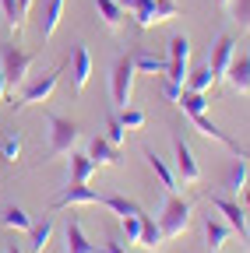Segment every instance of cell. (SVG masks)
Masks as SVG:
<instances>
[{"mask_svg": "<svg viewBox=\"0 0 250 253\" xmlns=\"http://www.w3.org/2000/svg\"><path fill=\"white\" fill-rule=\"evenodd\" d=\"M28 67H32V53H25L18 46H0V74H4V81H7V95H11V99L25 88Z\"/></svg>", "mask_w": 250, "mask_h": 253, "instance_id": "obj_1", "label": "cell"}, {"mask_svg": "<svg viewBox=\"0 0 250 253\" xmlns=\"http://www.w3.org/2000/svg\"><path fill=\"white\" fill-rule=\"evenodd\" d=\"M50 123V155H71L78 148V123L67 120V116H60V113H50L46 116Z\"/></svg>", "mask_w": 250, "mask_h": 253, "instance_id": "obj_2", "label": "cell"}, {"mask_svg": "<svg viewBox=\"0 0 250 253\" xmlns=\"http://www.w3.org/2000/svg\"><path fill=\"white\" fill-rule=\"evenodd\" d=\"M191 201H180V197H169L162 214H159V229H162V239H180L191 225Z\"/></svg>", "mask_w": 250, "mask_h": 253, "instance_id": "obj_3", "label": "cell"}, {"mask_svg": "<svg viewBox=\"0 0 250 253\" xmlns=\"http://www.w3.org/2000/svg\"><path fill=\"white\" fill-rule=\"evenodd\" d=\"M134 60L131 56H120L113 63V74H109V91H113V102L123 109V106H131V91H134Z\"/></svg>", "mask_w": 250, "mask_h": 253, "instance_id": "obj_4", "label": "cell"}, {"mask_svg": "<svg viewBox=\"0 0 250 253\" xmlns=\"http://www.w3.org/2000/svg\"><path fill=\"white\" fill-rule=\"evenodd\" d=\"M56 81H60V71H50V74L36 78L32 84H25L18 91V106H39V102H46L50 95L56 91Z\"/></svg>", "mask_w": 250, "mask_h": 253, "instance_id": "obj_5", "label": "cell"}, {"mask_svg": "<svg viewBox=\"0 0 250 253\" xmlns=\"http://www.w3.org/2000/svg\"><path fill=\"white\" fill-rule=\"evenodd\" d=\"M233 60H236V39H233V36H218L215 46H211V56H208V67H211L215 81L226 78V71H229Z\"/></svg>", "mask_w": 250, "mask_h": 253, "instance_id": "obj_6", "label": "cell"}, {"mask_svg": "<svg viewBox=\"0 0 250 253\" xmlns=\"http://www.w3.org/2000/svg\"><path fill=\"white\" fill-rule=\"evenodd\" d=\"M173 148H176V176H180L183 183H201V166H198L191 144H187L183 137H176Z\"/></svg>", "mask_w": 250, "mask_h": 253, "instance_id": "obj_7", "label": "cell"}, {"mask_svg": "<svg viewBox=\"0 0 250 253\" xmlns=\"http://www.w3.org/2000/svg\"><path fill=\"white\" fill-rule=\"evenodd\" d=\"M78 204H102V197L96 194L92 186H81V183H71L64 194L53 201V211L56 208H78Z\"/></svg>", "mask_w": 250, "mask_h": 253, "instance_id": "obj_8", "label": "cell"}, {"mask_svg": "<svg viewBox=\"0 0 250 253\" xmlns=\"http://www.w3.org/2000/svg\"><path fill=\"white\" fill-rule=\"evenodd\" d=\"M215 208L226 214V221H229V229H233V232H240L243 239L250 236V221H247V211H243L236 201H229V197H215Z\"/></svg>", "mask_w": 250, "mask_h": 253, "instance_id": "obj_9", "label": "cell"}, {"mask_svg": "<svg viewBox=\"0 0 250 253\" xmlns=\"http://www.w3.org/2000/svg\"><path fill=\"white\" fill-rule=\"evenodd\" d=\"M96 162L88 158V151L81 155V151H71V166H67V183H81V186H88V179L96 176Z\"/></svg>", "mask_w": 250, "mask_h": 253, "instance_id": "obj_10", "label": "cell"}, {"mask_svg": "<svg viewBox=\"0 0 250 253\" xmlns=\"http://www.w3.org/2000/svg\"><path fill=\"white\" fill-rule=\"evenodd\" d=\"M71 78H74V91H85V84H88V78H92V53H88L85 46H74Z\"/></svg>", "mask_w": 250, "mask_h": 253, "instance_id": "obj_11", "label": "cell"}, {"mask_svg": "<svg viewBox=\"0 0 250 253\" xmlns=\"http://www.w3.org/2000/svg\"><path fill=\"white\" fill-rule=\"evenodd\" d=\"M145 158H148V166H151L155 179H159V186L166 190V194H176V190H180V176H176V172H173V169H169V166L162 162V158L155 155V151H148Z\"/></svg>", "mask_w": 250, "mask_h": 253, "instance_id": "obj_12", "label": "cell"}, {"mask_svg": "<svg viewBox=\"0 0 250 253\" xmlns=\"http://www.w3.org/2000/svg\"><path fill=\"white\" fill-rule=\"evenodd\" d=\"M226 81H229V84H233V91H240V95H247V91H250V60H247V56H236V60L229 63Z\"/></svg>", "mask_w": 250, "mask_h": 253, "instance_id": "obj_13", "label": "cell"}, {"mask_svg": "<svg viewBox=\"0 0 250 253\" xmlns=\"http://www.w3.org/2000/svg\"><path fill=\"white\" fill-rule=\"evenodd\" d=\"M64 239H67V253H99L96 243H88V236H85V229H81V221H78V218L67 225Z\"/></svg>", "mask_w": 250, "mask_h": 253, "instance_id": "obj_14", "label": "cell"}, {"mask_svg": "<svg viewBox=\"0 0 250 253\" xmlns=\"http://www.w3.org/2000/svg\"><path fill=\"white\" fill-rule=\"evenodd\" d=\"M92 4H96V14L102 18L106 28H120L123 25V14L127 11L120 7V0H92Z\"/></svg>", "mask_w": 250, "mask_h": 253, "instance_id": "obj_15", "label": "cell"}, {"mask_svg": "<svg viewBox=\"0 0 250 253\" xmlns=\"http://www.w3.org/2000/svg\"><path fill=\"white\" fill-rule=\"evenodd\" d=\"M131 60H134V71H141V74H166V67H169L166 56H155V53H145V49H138Z\"/></svg>", "mask_w": 250, "mask_h": 253, "instance_id": "obj_16", "label": "cell"}, {"mask_svg": "<svg viewBox=\"0 0 250 253\" xmlns=\"http://www.w3.org/2000/svg\"><path fill=\"white\" fill-rule=\"evenodd\" d=\"M88 158H92L96 166H116V162H120L116 148H113V144H109L106 137H96V141L88 144Z\"/></svg>", "mask_w": 250, "mask_h": 253, "instance_id": "obj_17", "label": "cell"}, {"mask_svg": "<svg viewBox=\"0 0 250 253\" xmlns=\"http://www.w3.org/2000/svg\"><path fill=\"white\" fill-rule=\"evenodd\" d=\"M229 221H215V218H208L204 221V239H208V246L211 250H222L226 243H229Z\"/></svg>", "mask_w": 250, "mask_h": 253, "instance_id": "obj_18", "label": "cell"}, {"mask_svg": "<svg viewBox=\"0 0 250 253\" xmlns=\"http://www.w3.org/2000/svg\"><path fill=\"white\" fill-rule=\"evenodd\" d=\"M64 7H67V0H50L46 4V11H43V39H53L60 18H64Z\"/></svg>", "mask_w": 250, "mask_h": 253, "instance_id": "obj_19", "label": "cell"}, {"mask_svg": "<svg viewBox=\"0 0 250 253\" xmlns=\"http://www.w3.org/2000/svg\"><path fill=\"white\" fill-rule=\"evenodd\" d=\"M138 246H145V250H151V253L162 246V229L155 225L145 211H141V239H138Z\"/></svg>", "mask_w": 250, "mask_h": 253, "instance_id": "obj_20", "label": "cell"}, {"mask_svg": "<svg viewBox=\"0 0 250 253\" xmlns=\"http://www.w3.org/2000/svg\"><path fill=\"white\" fill-rule=\"evenodd\" d=\"M0 225H4V229H14V232H28L36 221H32V214H25V208H7L4 218H0Z\"/></svg>", "mask_w": 250, "mask_h": 253, "instance_id": "obj_21", "label": "cell"}, {"mask_svg": "<svg viewBox=\"0 0 250 253\" xmlns=\"http://www.w3.org/2000/svg\"><path fill=\"white\" fill-rule=\"evenodd\" d=\"M180 106H183V113H187V116H198V113H204V109H208V91L183 88V95H180Z\"/></svg>", "mask_w": 250, "mask_h": 253, "instance_id": "obj_22", "label": "cell"}, {"mask_svg": "<svg viewBox=\"0 0 250 253\" xmlns=\"http://www.w3.org/2000/svg\"><path fill=\"white\" fill-rule=\"evenodd\" d=\"M191 123L198 126V130H201L204 137H211V141H222V144H229L233 151H240V148H236V144H233V141H229V137H226L222 130H218V126H215V123H211V120H208L204 113H198V116H191ZM240 155H243V151H240Z\"/></svg>", "mask_w": 250, "mask_h": 253, "instance_id": "obj_23", "label": "cell"}, {"mask_svg": "<svg viewBox=\"0 0 250 253\" xmlns=\"http://www.w3.org/2000/svg\"><path fill=\"white\" fill-rule=\"evenodd\" d=\"M28 239H32V253H43L53 239V218H46L43 225H32L28 229Z\"/></svg>", "mask_w": 250, "mask_h": 253, "instance_id": "obj_24", "label": "cell"}, {"mask_svg": "<svg viewBox=\"0 0 250 253\" xmlns=\"http://www.w3.org/2000/svg\"><path fill=\"white\" fill-rule=\"evenodd\" d=\"M215 84V74H211V67L204 63V67H194L191 74H187V88H194V91H208Z\"/></svg>", "mask_w": 250, "mask_h": 253, "instance_id": "obj_25", "label": "cell"}, {"mask_svg": "<svg viewBox=\"0 0 250 253\" xmlns=\"http://www.w3.org/2000/svg\"><path fill=\"white\" fill-rule=\"evenodd\" d=\"M226 190H229V194H243V190H247V166H243V162H233V166H229Z\"/></svg>", "mask_w": 250, "mask_h": 253, "instance_id": "obj_26", "label": "cell"}, {"mask_svg": "<svg viewBox=\"0 0 250 253\" xmlns=\"http://www.w3.org/2000/svg\"><path fill=\"white\" fill-rule=\"evenodd\" d=\"M169 60L173 63H187V60H191V39H187V36H173L169 39Z\"/></svg>", "mask_w": 250, "mask_h": 253, "instance_id": "obj_27", "label": "cell"}, {"mask_svg": "<svg viewBox=\"0 0 250 253\" xmlns=\"http://www.w3.org/2000/svg\"><path fill=\"white\" fill-rule=\"evenodd\" d=\"M102 204L109 208V211H116L120 218H127V214H138L141 208L134 204V201H127V197H120V194H113V197H102Z\"/></svg>", "mask_w": 250, "mask_h": 253, "instance_id": "obj_28", "label": "cell"}, {"mask_svg": "<svg viewBox=\"0 0 250 253\" xmlns=\"http://www.w3.org/2000/svg\"><path fill=\"white\" fill-rule=\"evenodd\" d=\"M120 225H123V236H127V246H138V239H141V211L120 218Z\"/></svg>", "mask_w": 250, "mask_h": 253, "instance_id": "obj_29", "label": "cell"}, {"mask_svg": "<svg viewBox=\"0 0 250 253\" xmlns=\"http://www.w3.org/2000/svg\"><path fill=\"white\" fill-rule=\"evenodd\" d=\"M229 11H233V21L240 25V32L250 28V0H229Z\"/></svg>", "mask_w": 250, "mask_h": 253, "instance_id": "obj_30", "label": "cell"}, {"mask_svg": "<svg viewBox=\"0 0 250 253\" xmlns=\"http://www.w3.org/2000/svg\"><path fill=\"white\" fill-rule=\"evenodd\" d=\"M106 141H109L113 148H120L123 141H127V126H123L116 116H109V120H106Z\"/></svg>", "mask_w": 250, "mask_h": 253, "instance_id": "obj_31", "label": "cell"}, {"mask_svg": "<svg viewBox=\"0 0 250 253\" xmlns=\"http://www.w3.org/2000/svg\"><path fill=\"white\" fill-rule=\"evenodd\" d=\"M116 120L127 126V130H141V126H145V113H141V109H131V106H123V109L116 113Z\"/></svg>", "mask_w": 250, "mask_h": 253, "instance_id": "obj_32", "label": "cell"}, {"mask_svg": "<svg viewBox=\"0 0 250 253\" xmlns=\"http://www.w3.org/2000/svg\"><path fill=\"white\" fill-rule=\"evenodd\" d=\"M0 158H7V162H18L21 158V137L18 134H7L0 141Z\"/></svg>", "mask_w": 250, "mask_h": 253, "instance_id": "obj_33", "label": "cell"}, {"mask_svg": "<svg viewBox=\"0 0 250 253\" xmlns=\"http://www.w3.org/2000/svg\"><path fill=\"white\" fill-rule=\"evenodd\" d=\"M0 11H4L7 25H11L14 32L21 28V21H25V18H21V11H18V0H0Z\"/></svg>", "mask_w": 250, "mask_h": 253, "instance_id": "obj_34", "label": "cell"}, {"mask_svg": "<svg viewBox=\"0 0 250 253\" xmlns=\"http://www.w3.org/2000/svg\"><path fill=\"white\" fill-rule=\"evenodd\" d=\"M183 88H187V84H176V81H169V78L162 81V95H166L169 102H176V106H180V95H183Z\"/></svg>", "mask_w": 250, "mask_h": 253, "instance_id": "obj_35", "label": "cell"}, {"mask_svg": "<svg viewBox=\"0 0 250 253\" xmlns=\"http://www.w3.org/2000/svg\"><path fill=\"white\" fill-rule=\"evenodd\" d=\"M155 7H159V18H162V21H169V18L180 14V7L173 4V0H155Z\"/></svg>", "mask_w": 250, "mask_h": 253, "instance_id": "obj_36", "label": "cell"}, {"mask_svg": "<svg viewBox=\"0 0 250 253\" xmlns=\"http://www.w3.org/2000/svg\"><path fill=\"white\" fill-rule=\"evenodd\" d=\"M141 4H145V0H120V7H123V11H131V14H134Z\"/></svg>", "mask_w": 250, "mask_h": 253, "instance_id": "obj_37", "label": "cell"}, {"mask_svg": "<svg viewBox=\"0 0 250 253\" xmlns=\"http://www.w3.org/2000/svg\"><path fill=\"white\" fill-rule=\"evenodd\" d=\"M32 4H36V0H18V11H21V18H25L28 11H32Z\"/></svg>", "mask_w": 250, "mask_h": 253, "instance_id": "obj_38", "label": "cell"}, {"mask_svg": "<svg viewBox=\"0 0 250 253\" xmlns=\"http://www.w3.org/2000/svg\"><path fill=\"white\" fill-rule=\"evenodd\" d=\"M106 253H127V250H123V243H116V239H109V246H106Z\"/></svg>", "mask_w": 250, "mask_h": 253, "instance_id": "obj_39", "label": "cell"}, {"mask_svg": "<svg viewBox=\"0 0 250 253\" xmlns=\"http://www.w3.org/2000/svg\"><path fill=\"white\" fill-rule=\"evenodd\" d=\"M7 95V81H4V74H0V99Z\"/></svg>", "mask_w": 250, "mask_h": 253, "instance_id": "obj_40", "label": "cell"}, {"mask_svg": "<svg viewBox=\"0 0 250 253\" xmlns=\"http://www.w3.org/2000/svg\"><path fill=\"white\" fill-rule=\"evenodd\" d=\"M7 253H25V250H21L18 243H11V246H7Z\"/></svg>", "mask_w": 250, "mask_h": 253, "instance_id": "obj_41", "label": "cell"}, {"mask_svg": "<svg viewBox=\"0 0 250 253\" xmlns=\"http://www.w3.org/2000/svg\"><path fill=\"white\" fill-rule=\"evenodd\" d=\"M243 201H247V211H250V190H243Z\"/></svg>", "mask_w": 250, "mask_h": 253, "instance_id": "obj_42", "label": "cell"}, {"mask_svg": "<svg viewBox=\"0 0 250 253\" xmlns=\"http://www.w3.org/2000/svg\"><path fill=\"white\" fill-rule=\"evenodd\" d=\"M215 4H218V7H229V0H215Z\"/></svg>", "mask_w": 250, "mask_h": 253, "instance_id": "obj_43", "label": "cell"}, {"mask_svg": "<svg viewBox=\"0 0 250 253\" xmlns=\"http://www.w3.org/2000/svg\"><path fill=\"white\" fill-rule=\"evenodd\" d=\"M247 243H250V236H247Z\"/></svg>", "mask_w": 250, "mask_h": 253, "instance_id": "obj_44", "label": "cell"}, {"mask_svg": "<svg viewBox=\"0 0 250 253\" xmlns=\"http://www.w3.org/2000/svg\"><path fill=\"white\" fill-rule=\"evenodd\" d=\"M215 253H218V250H215Z\"/></svg>", "mask_w": 250, "mask_h": 253, "instance_id": "obj_45", "label": "cell"}]
</instances>
